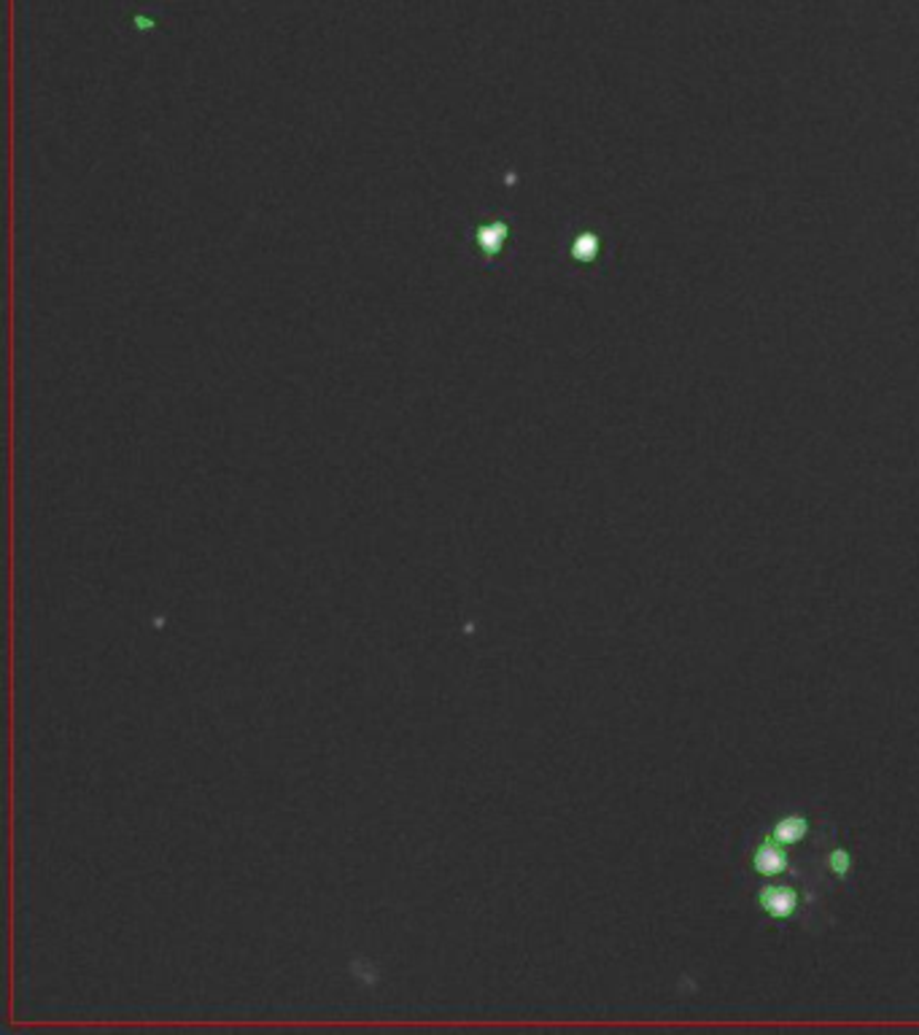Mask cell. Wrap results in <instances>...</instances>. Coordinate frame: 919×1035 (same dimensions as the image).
Returning a JSON list of instances; mask_svg holds the SVG:
<instances>
[{"mask_svg":"<svg viewBox=\"0 0 919 1035\" xmlns=\"http://www.w3.org/2000/svg\"><path fill=\"white\" fill-rule=\"evenodd\" d=\"M513 213L499 205H483L469 213L458 227V260L483 273H507L513 267Z\"/></svg>","mask_w":919,"mask_h":1035,"instance_id":"6da1fadb","label":"cell"}]
</instances>
